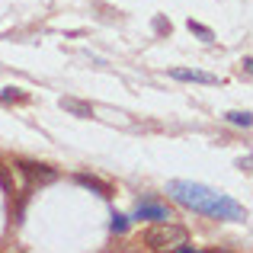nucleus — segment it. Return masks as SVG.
<instances>
[{
    "mask_svg": "<svg viewBox=\"0 0 253 253\" xmlns=\"http://www.w3.org/2000/svg\"><path fill=\"white\" fill-rule=\"evenodd\" d=\"M170 199H176L179 205L199 211V215L218 218V221H244L247 218V209L241 202H234L231 196L211 189L205 183H192V179H170L167 183Z\"/></svg>",
    "mask_w": 253,
    "mask_h": 253,
    "instance_id": "f257e3e1",
    "label": "nucleus"
},
{
    "mask_svg": "<svg viewBox=\"0 0 253 253\" xmlns=\"http://www.w3.org/2000/svg\"><path fill=\"white\" fill-rule=\"evenodd\" d=\"M183 241H186V231L179 228V224H173L170 218H167V221H157V228H151V231H144V234H141V244H144V247H151V250L176 247V244H183Z\"/></svg>",
    "mask_w": 253,
    "mask_h": 253,
    "instance_id": "f03ea898",
    "label": "nucleus"
},
{
    "mask_svg": "<svg viewBox=\"0 0 253 253\" xmlns=\"http://www.w3.org/2000/svg\"><path fill=\"white\" fill-rule=\"evenodd\" d=\"M16 170L26 176L29 189H32V186H48V183H55V179H58V170L55 167H48V164H36V161H16Z\"/></svg>",
    "mask_w": 253,
    "mask_h": 253,
    "instance_id": "7ed1b4c3",
    "label": "nucleus"
},
{
    "mask_svg": "<svg viewBox=\"0 0 253 253\" xmlns=\"http://www.w3.org/2000/svg\"><path fill=\"white\" fill-rule=\"evenodd\" d=\"M167 218H173V211H170V205H164V202L144 199L135 209V221H167Z\"/></svg>",
    "mask_w": 253,
    "mask_h": 253,
    "instance_id": "20e7f679",
    "label": "nucleus"
},
{
    "mask_svg": "<svg viewBox=\"0 0 253 253\" xmlns=\"http://www.w3.org/2000/svg\"><path fill=\"white\" fill-rule=\"evenodd\" d=\"M170 77H173V81H186V84H218V77L215 74H205V71H196V68H173L170 71Z\"/></svg>",
    "mask_w": 253,
    "mask_h": 253,
    "instance_id": "39448f33",
    "label": "nucleus"
},
{
    "mask_svg": "<svg viewBox=\"0 0 253 253\" xmlns=\"http://www.w3.org/2000/svg\"><path fill=\"white\" fill-rule=\"evenodd\" d=\"M74 179H77V183H81V186H86V189H96V192H99V196H103V199H109L112 192H116V189H112L109 183H103V179L90 176V173H77Z\"/></svg>",
    "mask_w": 253,
    "mask_h": 253,
    "instance_id": "423d86ee",
    "label": "nucleus"
},
{
    "mask_svg": "<svg viewBox=\"0 0 253 253\" xmlns=\"http://www.w3.org/2000/svg\"><path fill=\"white\" fill-rule=\"evenodd\" d=\"M61 109H71V112H74V116H93V109H90V106H84V103H77V99H61Z\"/></svg>",
    "mask_w": 253,
    "mask_h": 253,
    "instance_id": "0eeeda50",
    "label": "nucleus"
},
{
    "mask_svg": "<svg viewBox=\"0 0 253 253\" xmlns=\"http://www.w3.org/2000/svg\"><path fill=\"white\" fill-rule=\"evenodd\" d=\"M228 122L231 125H241V128H250V112H228Z\"/></svg>",
    "mask_w": 253,
    "mask_h": 253,
    "instance_id": "6e6552de",
    "label": "nucleus"
},
{
    "mask_svg": "<svg viewBox=\"0 0 253 253\" xmlns=\"http://www.w3.org/2000/svg\"><path fill=\"white\" fill-rule=\"evenodd\" d=\"M109 228L116 231V234H125V231H128V218H125V215H119V211H116V215H112V224H109Z\"/></svg>",
    "mask_w": 253,
    "mask_h": 253,
    "instance_id": "1a4fd4ad",
    "label": "nucleus"
},
{
    "mask_svg": "<svg viewBox=\"0 0 253 253\" xmlns=\"http://www.w3.org/2000/svg\"><path fill=\"white\" fill-rule=\"evenodd\" d=\"M0 99H19V103H23V99H26V93L19 90V86H6V90L0 93Z\"/></svg>",
    "mask_w": 253,
    "mask_h": 253,
    "instance_id": "9d476101",
    "label": "nucleus"
},
{
    "mask_svg": "<svg viewBox=\"0 0 253 253\" xmlns=\"http://www.w3.org/2000/svg\"><path fill=\"white\" fill-rule=\"evenodd\" d=\"M189 29H192V32H199V36H202L205 42H211V29H205L202 23H192V19H189Z\"/></svg>",
    "mask_w": 253,
    "mask_h": 253,
    "instance_id": "9b49d317",
    "label": "nucleus"
},
{
    "mask_svg": "<svg viewBox=\"0 0 253 253\" xmlns=\"http://www.w3.org/2000/svg\"><path fill=\"white\" fill-rule=\"evenodd\" d=\"M0 186H3L6 192H13V183H10V176H6V170H3V164H0Z\"/></svg>",
    "mask_w": 253,
    "mask_h": 253,
    "instance_id": "f8f14e48",
    "label": "nucleus"
}]
</instances>
